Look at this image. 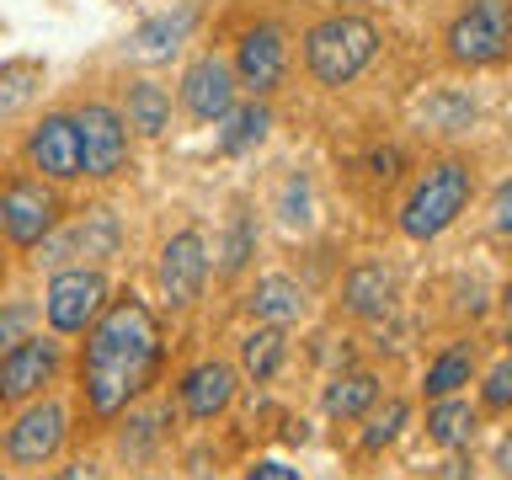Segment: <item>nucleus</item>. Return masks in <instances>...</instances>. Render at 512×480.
Segmentation results:
<instances>
[{
  "mask_svg": "<svg viewBox=\"0 0 512 480\" xmlns=\"http://www.w3.org/2000/svg\"><path fill=\"white\" fill-rule=\"evenodd\" d=\"M155 363H160V331H155V315L144 310V299L139 294L107 299V310L96 315V326H91L86 363H80L91 416L112 422V416L150 384Z\"/></svg>",
  "mask_w": 512,
  "mask_h": 480,
  "instance_id": "f257e3e1",
  "label": "nucleus"
},
{
  "mask_svg": "<svg viewBox=\"0 0 512 480\" xmlns=\"http://www.w3.org/2000/svg\"><path fill=\"white\" fill-rule=\"evenodd\" d=\"M374 54H379V27L368 22V16L342 11V16H326V22H315L304 32V64H310V75L331 91L352 86V80L374 64Z\"/></svg>",
  "mask_w": 512,
  "mask_h": 480,
  "instance_id": "f03ea898",
  "label": "nucleus"
},
{
  "mask_svg": "<svg viewBox=\"0 0 512 480\" xmlns=\"http://www.w3.org/2000/svg\"><path fill=\"white\" fill-rule=\"evenodd\" d=\"M470 192H475L470 166H464V160H438V166L416 182L406 208H400V230L411 240H438L448 224L470 208Z\"/></svg>",
  "mask_w": 512,
  "mask_h": 480,
  "instance_id": "7ed1b4c3",
  "label": "nucleus"
},
{
  "mask_svg": "<svg viewBox=\"0 0 512 480\" xmlns=\"http://www.w3.org/2000/svg\"><path fill=\"white\" fill-rule=\"evenodd\" d=\"M512 54V0H470L448 27V59L486 70Z\"/></svg>",
  "mask_w": 512,
  "mask_h": 480,
  "instance_id": "20e7f679",
  "label": "nucleus"
},
{
  "mask_svg": "<svg viewBox=\"0 0 512 480\" xmlns=\"http://www.w3.org/2000/svg\"><path fill=\"white\" fill-rule=\"evenodd\" d=\"M118 246H123V224H118V214L112 208H86L75 224H54L38 246V262L43 267H70V262H80V267H96V262H112L118 256Z\"/></svg>",
  "mask_w": 512,
  "mask_h": 480,
  "instance_id": "39448f33",
  "label": "nucleus"
},
{
  "mask_svg": "<svg viewBox=\"0 0 512 480\" xmlns=\"http://www.w3.org/2000/svg\"><path fill=\"white\" fill-rule=\"evenodd\" d=\"M107 310V278L96 267H59L48 278L43 294V315L59 336H80L96 326V315Z\"/></svg>",
  "mask_w": 512,
  "mask_h": 480,
  "instance_id": "423d86ee",
  "label": "nucleus"
},
{
  "mask_svg": "<svg viewBox=\"0 0 512 480\" xmlns=\"http://www.w3.org/2000/svg\"><path fill=\"white\" fill-rule=\"evenodd\" d=\"M54 224H59V198L43 182L22 176V182L0 187V235H6L11 246L32 251L48 230H54Z\"/></svg>",
  "mask_w": 512,
  "mask_h": 480,
  "instance_id": "0eeeda50",
  "label": "nucleus"
},
{
  "mask_svg": "<svg viewBox=\"0 0 512 480\" xmlns=\"http://www.w3.org/2000/svg\"><path fill=\"white\" fill-rule=\"evenodd\" d=\"M75 128H80V160H86V176L107 182L128 166V123L118 107L107 102H86L75 112Z\"/></svg>",
  "mask_w": 512,
  "mask_h": 480,
  "instance_id": "6e6552de",
  "label": "nucleus"
},
{
  "mask_svg": "<svg viewBox=\"0 0 512 480\" xmlns=\"http://www.w3.org/2000/svg\"><path fill=\"white\" fill-rule=\"evenodd\" d=\"M64 443V406L59 400H32V406L6 427V459L16 470H43Z\"/></svg>",
  "mask_w": 512,
  "mask_h": 480,
  "instance_id": "1a4fd4ad",
  "label": "nucleus"
},
{
  "mask_svg": "<svg viewBox=\"0 0 512 480\" xmlns=\"http://www.w3.org/2000/svg\"><path fill=\"white\" fill-rule=\"evenodd\" d=\"M27 160H32V171L48 176V182H80V176H86V160H80L75 112H48V118L27 134Z\"/></svg>",
  "mask_w": 512,
  "mask_h": 480,
  "instance_id": "9d476101",
  "label": "nucleus"
},
{
  "mask_svg": "<svg viewBox=\"0 0 512 480\" xmlns=\"http://www.w3.org/2000/svg\"><path fill=\"white\" fill-rule=\"evenodd\" d=\"M59 368V342L48 336H27L0 352V406H22V400L43 395V384L54 379Z\"/></svg>",
  "mask_w": 512,
  "mask_h": 480,
  "instance_id": "9b49d317",
  "label": "nucleus"
},
{
  "mask_svg": "<svg viewBox=\"0 0 512 480\" xmlns=\"http://www.w3.org/2000/svg\"><path fill=\"white\" fill-rule=\"evenodd\" d=\"M230 70H235V80L251 96H267L283 80V70H288V38H283V27H272V22L251 27L246 38L235 43V64H230Z\"/></svg>",
  "mask_w": 512,
  "mask_h": 480,
  "instance_id": "f8f14e48",
  "label": "nucleus"
},
{
  "mask_svg": "<svg viewBox=\"0 0 512 480\" xmlns=\"http://www.w3.org/2000/svg\"><path fill=\"white\" fill-rule=\"evenodd\" d=\"M235 91H240V80H235V70L219 54H198L182 70V107L198 123H219L224 112L235 107Z\"/></svg>",
  "mask_w": 512,
  "mask_h": 480,
  "instance_id": "ddd939ff",
  "label": "nucleus"
},
{
  "mask_svg": "<svg viewBox=\"0 0 512 480\" xmlns=\"http://www.w3.org/2000/svg\"><path fill=\"white\" fill-rule=\"evenodd\" d=\"M160 288H166V299L182 310L203 294V278H208V240L198 230H176L166 246H160Z\"/></svg>",
  "mask_w": 512,
  "mask_h": 480,
  "instance_id": "4468645a",
  "label": "nucleus"
},
{
  "mask_svg": "<svg viewBox=\"0 0 512 480\" xmlns=\"http://www.w3.org/2000/svg\"><path fill=\"white\" fill-rule=\"evenodd\" d=\"M235 400V368L230 363H198L182 374V411L192 416V422H214V416L230 411Z\"/></svg>",
  "mask_w": 512,
  "mask_h": 480,
  "instance_id": "2eb2a0df",
  "label": "nucleus"
},
{
  "mask_svg": "<svg viewBox=\"0 0 512 480\" xmlns=\"http://www.w3.org/2000/svg\"><path fill=\"white\" fill-rule=\"evenodd\" d=\"M342 304H347V315H358V320H379L395 304V272L384 262H358L342 278Z\"/></svg>",
  "mask_w": 512,
  "mask_h": 480,
  "instance_id": "dca6fc26",
  "label": "nucleus"
},
{
  "mask_svg": "<svg viewBox=\"0 0 512 480\" xmlns=\"http://www.w3.org/2000/svg\"><path fill=\"white\" fill-rule=\"evenodd\" d=\"M246 310L256 326H294L304 315V288L294 278H283V272H272V278H256Z\"/></svg>",
  "mask_w": 512,
  "mask_h": 480,
  "instance_id": "f3484780",
  "label": "nucleus"
},
{
  "mask_svg": "<svg viewBox=\"0 0 512 480\" xmlns=\"http://www.w3.org/2000/svg\"><path fill=\"white\" fill-rule=\"evenodd\" d=\"M192 22H198V11H192V6H176V11H166V16H150V22L134 27V38H128V54H144V59L171 54V48L192 32Z\"/></svg>",
  "mask_w": 512,
  "mask_h": 480,
  "instance_id": "a211bd4d",
  "label": "nucleus"
},
{
  "mask_svg": "<svg viewBox=\"0 0 512 480\" xmlns=\"http://www.w3.org/2000/svg\"><path fill=\"white\" fill-rule=\"evenodd\" d=\"M123 123L139 128L144 139L166 134V128H171V96H166V86H155V80H134V86H128V102H123Z\"/></svg>",
  "mask_w": 512,
  "mask_h": 480,
  "instance_id": "6ab92c4d",
  "label": "nucleus"
},
{
  "mask_svg": "<svg viewBox=\"0 0 512 480\" xmlns=\"http://www.w3.org/2000/svg\"><path fill=\"white\" fill-rule=\"evenodd\" d=\"M374 400H379V379L368 374V368H352V374L326 384V416H342V422L374 411Z\"/></svg>",
  "mask_w": 512,
  "mask_h": 480,
  "instance_id": "aec40b11",
  "label": "nucleus"
},
{
  "mask_svg": "<svg viewBox=\"0 0 512 480\" xmlns=\"http://www.w3.org/2000/svg\"><path fill=\"white\" fill-rule=\"evenodd\" d=\"M427 438L438 443V448H464L475 438V411H470V400H459V395H443V400H432V411H427Z\"/></svg>",
  "mask_w": 512,
  "mask_h": 480,
  "instance_id": "412c9836",
  "label": "nucleus"
},
{
  "mask_svg": "<svg viewBox=\"0 0 512 480\" xmlns=\"http://www.w3.org/2000/svg\"><path fill=\"white\" fill-rule=\"evenodd\" d=\"M283 352H288L283 326H256L246 342H240V368H246L256 384H267V379L283 368Z\"/></svg>",
  "mask_w": 512,
  "mask_h": 480,
  "instance_id": "4be33fe9",
  "label": "nucleus"
},
{
  "mask_svg": "<svg viewBox=\"0 0 512 480\" xmlns=\"http://www.w3.org/2000/svg\"><path fill=\"white\" fill-rule=\"evenodd\" d=\"M219 123H230V128L219 134V150H224V155H240V150H251V144H262V139H267L272 112H267L262 102H256V96H251L246 107H230Z\"/></svg>",
  "mask_w": 512,
  "mask_h": 480,
  "instance_id": "5701e85b",
  "label": "nucleus"
},
{
  "mask_svg": "<svg viewBox=\"0 0 512 480\" xmlns=\"http://www.w3.org/2000/svg\"><path fill=\"white\" fill-rule=\"evenodd\" d=\"M470 374H475V352H470V347H448L443 358L427 368L422 390H427L432 400H443V395H459L464 384H470Z\"/></svg>",
  "mask_w": 512,
  "mask_h": 480,
  "instance_id": "b1692460",
  "label": "nucleus"
},
{
  "mask_svg": "<svg viewBox=\"0 0 512 480\" xmlns=\"http://www.w3.org/2000/svg\"><path fill=\"white\" fill-rule=\"evenodd\" d=\"M422 118L432 128H443V134H459V128L475 123V102L464 91H432L427 102H422Z\"/></svg>",
  "mask_w": 512,
  "mask_h": 480,
  "instance_id": "393cba45",
  "label": "nucleus"
},
{
  "mask_svg": "<svg viewBox=\"0 0 512 480\" xmlns=\"http://www.w3.org/2000/svg\"><path fill=\"white\" fill-rule=\"evenodd\" d=\"M278 219L283 230H310L315 224V198H310V176H288L283 192H278Z\"/></svg>",
  "mask_w": 512,
  "mask_h": 480,
  "instance_id": "a878e982",
  "label": "nucleus"
},
{
  "mask_svg": "<svg viewBox=\"0 0 512 480\" xmlns=\"http://www.w3.org/2000/svg\"><path fill=\"white\" fill-rule=\"evenodd\" d=\"M406 422H411V406H406V400H384V411H374V416H368V427H363V448H368V454L390 448Z\"/></svg>",
  "mask_w": 512,
  "mask_h": 480,
  "instance_id": "bb28decb",
  "label": "nucleus"
},
{
  "mask_svg": "<svg viewBox=\"0 0 512 480\" xmlns=\"http://www.w3.org/2000/svg\"><path fill=\"white\" fill-rule=\"evenodd\" d=\"M251 256H256V224H251V214H235L230 235H224V251H219V272H224V278H235Z\"/></svg>",
  "mask_w": 512,
  "mask_h": 480,
  "instance_id": "cd10ccee",
  "label": "nucleus"
},
{
  "mask_svg": "<svg viewBox=\"0 0 512 480\" xmlns=\"http://www.w3.org/2000/svg\"><path fill=\"white\" fill-rule=\"evenodd\" d=\"M32 320H38V310H32V304H6V310H0V352L16 347V342H27V336H32Z\"/></svg>",
  "mask_w": 512,
  "mask_h": 480,
  "instance_id": "c85d7f7f",
  "label": "nucleus"
},
{
  "mask_svg": "<svg viewBox=\"0 0 512 480\" xmlns=\"http://www.w3.org/2000/svg\"><path fill=\"white\" fill-rule=\"evenodd\" d=\"M480 400H486L491 411H512V358H502L486 374V390H480Z\"/></svg>",
  "mask_w": 512,
  "mask_h": 480,
  "instance_id": "c756f323",
  "label": "nucleus"
},
{
  "mask_svg": "<svg viewBox=\"0 0 512 480\" xmlns=\"http://www.w3.org/2000/svg\"><path fill=\"white\" fill-rule=\"evenodd\" d=\"M150 443H155V422H150V416H134L128 432L118 438V448H123L128 459H144V454H150Z\"/></svg>",
  "mask_w": 512,
  "mask_h": 480,
  "instance_id": "7c9ffc66",
  "label": "nucleus"
},
{
  "mask_svg": "<svg viewBox=\"0 0 512 480\" xmlns=\"http://www.w3.org/2000/svg\"><path fill=\"white\" fill-rule=\"evenodd\" d=\"M491 230L512 235V182H502V187H496V198H491Z\"/></svg>",
  "mask_w": 512,
  "mask_h": 480,
  "instance_id": "2f4dec72",
  "label": "nucleus"
},
{
  "mask_svg": "<svg viewBox=\"0 0 512 480\" xmlns=\"http://www.w3.org/2000/svg\"><path fill=\"white\" fill-rule=\"evenodd\" d=\"M246 480H304L294 464H283V459H262V464H251Z\"/></svg>",
  "mask_w": 512,
  "mask_h": 480,
  "instance_id": "473e14b6",
  "label": "nucleus"
},
{
  "mask_svg": "<svg viewBox=\"0 0 512 480\" xmlns=\"http://www.w3.org/2000/svg\"><path fill=\"white\" fill-rule=\"evenodd\" d=\"M368 171L384 176V182H390V176H400V150H374V155H368Z\"/></svg>",
  "mask_w": 512,
  "mask_h": 480,
  "instance_id": "72a5a7b5",
  "label": "nucleus"
},
{
  "mask_svg": "<svg viewBox=\"0 0 512 480\" xmlns=\"http://www.w3.org/2000/svg\"><path fill=\"white\" fill-rule=\"evenodd\" d=\"M54 480H102V475H96V464H86V459H80V464H70V470H59Z\"/></svg>",
  "mask_w": 512,
  "mask_h": 480,
  "instance_id": "f704fd0d",
  "label": "nucleus"
},
{
  "mask_svg": "<svg viewBox=\"0 0 512 480\" xmlns=\"http://www.w3.org/2000/svg\"><path fill=\"white\" fill-rule=\"evenodd\" d=\"M496 470H502V475L512 480V432H507L502 443H496Z\"/></svg>",
  "mask_w": 512,
  "mask_h": 480,
  "instance_id": "c9c22d12",
  "label": "nucleus"
}]
</instances>
